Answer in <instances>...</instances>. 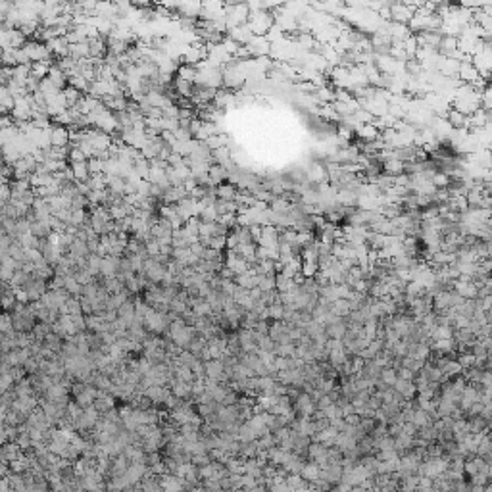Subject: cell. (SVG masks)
Masks as SVG:
<instances>
[{
	"label": "cell",
	"mask_w": 492,
	"mask_h": 492,
	"mask_svg": "<svg viewBox=\"0 0 492 492\" xmlns=\"http://www.w3.org/2000/svg\"><path fill=\"white\" fill-rule=\"evenodd\" d=\"M319 471H321V467L317 465V463H304L302 465V471H300V477L304 479V481H308V483H314L317 477H319Z\"/></svg>",
	"instance_id": "f546056e"
},
{
	"label": "cell",
	"mask_w": 492,
	"mask_h": 492,
	"mask_svg": "<svg viewBox=\"0 0 492 492\" xmlns=\"http://www.w3.org/2000/svg\"><path fill=\"white\" fill-rule=\"evenodd\" d=\"M160 486L163 492H183L185 490V481L181 477H177L173 473H163L160 475Z\"/></svg>",
	"instance_id": "9c48e42d"
},
{
	"label": "cell",
	"mask_w": 492,
	"mask_h": 492,
	"mask_svg": "<svg viewBox=\"0 0 492 492\" xmlns=\"http://www.w3.org/2000/svg\"><path fill=\"white\" fill-rule=\"evenodd\" d=\"M260 277V275H258ZM258 288L262 293H269V290H275V275H267V277H260L258 279Z\"/></svg>",
	"instance_id": "ab89813d"
},
{
	"label": "cell",
	"mask_w": 492,
	"mask_h": 492,
	"mask_svg": "<svg viewBox=\"0 0 492 492\" xmlns=\"http://www.w3.org/2000/svg\"><path fill=\"white\" fill-rule=\"evenodd\" d=\"M69 169L74 173L75 183H87L90 173H88V166L87 162H79V163H69Z\"/></svg>",
	"instance_id": "4316f807"
},
{
	"label": "cell",
	"mask_w": 492,
	"mask_h": 492,
	"mask_svg": "<svg viewBox=\"0 0 492 492\" xmlns=\"http://www.w3.org/2000/svg\"><path fill=\"white\" fill-rule=\"evenodd\" d=\"M208 177H210V181L217 187V185H221L223 181H227L229 179V171L225 168L217 166V163H212L210 169H208Z\"/></svg>",
	"instance_id": "603a6c76"
},
{
	"label": "cell",
	"mask_w": 492,
	"mask_h": 492,
	"mask_svg": "<svg viewBox=\"0 0 492 492\" xmlns=\"http://www.w3.org/2000/svg\"><path fill=\"white\" fill-rule=\"evenodd\" d=\"M396 379H398V375H396V369H392V368H385V369H381V375H379V381L385 385V387H394V382H396Z\"/></svg>",
	"instance_id": "e575fe53"
},
{
	"label": "cell",
	"mask_w": 492,
	"mask_h": 492,
	"mask_svg": "<svg viewBox=\"0 0 492 492\" xmlns=\"http://www.w3.org/2000/svg\"><path fill=\"white\" fill-rule=\"evenodd\" d=\"M119 260H121V258H116V256H106V258H102V262H100V275H102L104 279H112V277H118Z\"/></svg>",
	"instance_id": "4fadbf2b"
},
{
	"label": "cell",
	"mask_w": 492,
	"mask_h": 492,
	"mask_svg": "<svg viewBox=\"0 0 492 492\" xmlns=\"http://www.w3.org/2000/svg\"><path fill=\"white\" fill-rule=\"evenodd\" d=\"M356 135H358L363 142H371V140H377L381 137V133L377 131V127H375L373 123L358 125V127H356Z\"/></svg>",
	"instance_id": "ffe728a7"
},
{
	"label": "cell",
	"mask_w": 492,
	"mask_h": 492,
	"mask_svg": "<svg viewBox=\"0 0 492 492\" xmlns=\"http://www.w3.org/2000/svg\"><path fill=\"white\" fill-rule=\"evenodd\" d=\"M100 262H102V258L96 256V254H90V256L87 258V262H85V269H87L93 277H96V275H100Z\"/></svg>",
	"instance_id": "d590c367"
},
{
	"label": "cell",
	"mask_w": 492,
	"mask_h": 492,
	"mask_svg": "<svg viewBox=\"0 0 492 492\" xmlns=\"http://www.w3.org/2000/svg\"><path fill=\"white\" fill-rule=\"evenodd\" d=\"M52 233L50 225H48V221H33L31 223V235L35 236V239H39V241H44V239H48Z\"/></svg>",
	"instance_id": "484cf974"
},
{
	"label": "cell",
	"mask_w": 492,
	"mask_h": 492,
	"mask_svg": "<svg viewBox=\"0 0 492 492\" xmlns=\"http://www.w3.org/2000/svg\"><path fill=\"white\" fill-rule=\"evenodd\" d=\"M302 465H304V462H302L300 455L294 454V452H287L285 460L281 463V469L285 471L287 475H300Z\"/></svg>",
	"instance_id": "8fae6325"
},
{
	"label": "cell",
	"mask_w": 492,
	"mask_h": 492,
	"mask_svg": "<svg viewBox=\"0 0 492 492\" xmlns=\"http://www.w3.org/2000/svg\"><path fill=\"white\" fill-rule=\"evenodd\" d=\"M33 458L35 455L33 454H25V452H22V454L17 455L15 460H12V462L8 463V467H10V471L12 473H17V475H23V473H27L31 467V462H33Z\"/></svg>",
	"instance_id": "9a60e30c"
},
{
	"label": "cell",
	"mask_w": 492,
	"mask_h": 492,
	"mask_svg": "<svg viewBox=\"0 0 492 492\" xmlns=\"http://www.w3.org/2000/svg\"><path fill=\"white\" fill-rule=\"evenodd\" d=\"M460 492H469V488H463V490H460Z\"/></svg>",
	"instance_id": "681fc988"
},
{
	"label": "cell",
	"mask_w": 492,
	"mask_h": 492,
	"mask_svg": "<svg viewBox=\"0 0 492 492\" xmlns=\"http://www.w3.org/2000/svg\"><path fill=\"white\" fill-rule=\"evenodd\" d=\"M294 352H296V346L293 342H288V344H275V350H273V354L277 358H294Z\"/></svg>",
	"instance_id": "8d00e7d4"
},
{
	"label": "cell",
	"mask_w": 492,
	"mask_h": 492,
	"mask_svg": "<svg viewBox=\"0 0 492 492\" xmlns=\"http://www.w3.org/2000/svg\"><path fill=\"white\" fill-rule=\"evenodd\" d=\"M67 162H69V163L87 162V158H85V154H83L79 148H69V156H67Z\"/></svg>",
	"instance_id": "b9f144b4"
},
{
	"label": "cell",
	"mask_w": 492,
	"mask_h": 492,
	"mask_svg": "<svg viewBox=\"0 0 492 492\" xmlns=\"http://www.w3.org/2000/svg\"><path fill=\"white\" fill-rule=\"evenodd\" d=\"M14 10V2H6V0H0V15L6 17L10 12Z\"/></svg>",
	"instance_id": "7bdbcfd3"
},
{
	"label": "cell",
	"mask_w": 492,
	"mask_h": 492,
	"mask_svg": "<svg viewBox=\"0 0 492 492\" xmlns=\"http://www.w3.org/2000/svg\"><path fill=\"white\" fill-rule=\"evenodd\" d=\"M50 333V325L48 323H35V327H33V331H31V335H33V338L37 340V342H43L44 337Z\"/></svg>",
	"instance_id": "74e56055"
},
{
	"label": "cell",
	"mask_w": 492,
	"mask_h": 492,
	"mask_svg": "<svg viewBox=\"0 0 492 492\" xmlns=\"http://www.w3.org/2000/svg\"><path fill=\"white\" fill-rule=\"evenodd\" d=\"M10 490V481H8V477H2L0 479V492H8Z\"/></svg>",
	"instance_id": "bcb514c9"
},
{
	"label": "cell",
	"mask_w": 492,
	"mask_h": 492,
	"mask_svg": "<svg viewBox=\"0 0 492 492\" xmlns=\"http://www.w3.org/2000/svg\"><path fill=\"white\" fill-rule=\"evenodd\" d=\"M142 275H144L152 285H160L163 275H166V265L156 262L154 258H147V260H144V265H142Z\"/></svg>",
	"instance_id": "3957f363"
},
{
	"label": "cell",
	"mask_w": 492,
	"mask_h": 492,
	"mask_svg": "<svg viewBox=\"0 0 492 492\" xmlns=\"http://www.w3.org/2000/svg\"><path fill=\"white\" fill-rule=\"evenodd\" d=\"M6 442H10V439H8V427L4 423H0V446L6 444Z\"/></svg>",
	"instance_id": "f6af8a7d"
},
{
	"label": "cell",
	"mask_w": 492,
	"mask_h": 492,
	"mask_svg": "<svg viewBox=\"0 0 492 492\" xmlns=\"http://www.w3.org/2000/svg\"><path fill=\"white\" fill-rule=\"evenodd\" d=\"M236 192H239V189H236L235 185L221 183L215 187V198L217 200H235Z\"/></svg>",
	"instance_id": "d4e9b609"
},
{
	"label": "cell",
	"mask_w": 492,
	"mask_h": 492,
	"mask_svg": "<svg viewBox=\"0 0 492 492\" xmlns=\"http://www.w3.org/2000/svg\"><path fill=\"white\" fill-rule=\"evenodd\" d=\"M87 166H88V173H90V175L104 173V162L100 158H90V160H87Z\"/></svg>",
	"instance_id": "60d3db41"
},
{
	"label": "cell",
	"mask_w": 492,
	"mask_h": 492,
	"mask_svg": "<svg viewBox=\"0 0 492 492\" xmlns=\"http://www.w3.org/2000/svg\"><path fill=\"white\" fill-rule=\"evenodd\" d=\"M43 346L48 350V352H52V354H60L62 352V346H64V338L62 337H58L56 333H48L46 337H44V340H43Z\"/></svg>",
	"instance_id": "7402d4cb"
},
{
	"label": "cell",
	"mask_w": 492,
	"mask_h": 492,
	"mask_svg": "<svg viewBox=\"0 0 492 492\" xmlns=\"http://www.w3.org/2000/svg\"><path fill=\"white\" fill-rule=\"evenodd\" d=\"M114 406H116V398L112 396L110 392H104V390H98L96 392V398L95 402H93V408H95L100 415H104V413H108L110 410H114Z\"/></svg>",
	"instance_id": "30bf717a"
},
{
	"label": "cell",
	"mask_w": 492,
	"mask_h": 492,
	"mask_svg": "<svg viewBox=\"0 0 492 492\" xmlns=\"http://www.w3.org/2000/svg\"><path fill=\"white\" fill-rule=\"evenodd\" d=\"M22 288L25 290V293H27V296H29V304H31V302H39L41 298H43V294L48 290V285H46L44 281H41V279H37V277L29 275L27 283H25Z\"/></svg>",
	"instance_id": "8992f818"
},
{
	"label": "cell",
	"mask_w": 492,
	"mask_h": 492,
	"mask_svg": "<svg viewBox=\"0 0 492 492\" xmlns=\"http://www.w3.org/2000/svg\"><path fill=\"white\" fill-rule=\"evenodd\" d=\"M206 147L210 148V150H217V148H223L227 147V135H223V133H217V135H212V137H208L204 142Z\"/></svg>",
	"instance_id": "836d02e7"
},
{
	"label": "cell",
	"mask_w": 492,
	"mask_h": 492,
	"mask_svg": "<svg viewBox=\"0 0 492 492\" xmlns=\"http://www.w3.org/2000/svg\"><path fill=\"white\" fill-rule=\"evenodd\" d=\"M62 93H64V96H66L67 108H71V106H75V104H77V102H79V100H81V96H83L81 93H79V90H75L74 87H66V88H64V90H62Z\"/></svg>",
	"instance_id": "f35d334b"
},
{
	"label": "cell",
	"mask_w": 492,
	"mask_h": 492,
	"mask_svg": "<svg viewBox=\"0 0 492 492\" xmlns=\"http://www.w3.org/2000/svg\"><path fill=\"white\" fill-rule=\"evenodd\" d=\"M50 66L52 62H35V64H31V77L43 81L44 77L48 75V71H50Z\"/></svg>",
	"instance_id": "4dcf8cb0"
},
{
	"label": "cell",
	"mask_w": 492,
	"mask_h": 492,
	"mask_svg": "<svg viewBox=\"0 0 492 492\" xmlns=\"http://www.w3.org/2000/svg\"><path fill=\"white\" fill-rule=\"evenodd\" d=\"M66 110H67V102H66L64 93H58V95L46 98V114H48L50 119H54L56 116H60V114H64Z\"/></svg>",
	"instance_id": "52a82bcc"
},
{
	"label": "cell",
	"mask_w": 492,
	"mask_h": 492,
	"mask_svg": "<svg viewBox=\"0 0 492 492\" xmlns=\"http://www.w3.org/2000/svg\"><path fill=\"white\" fill-rule=\"evenodd\" d=\"M67 56L74 58L75 62L85 58H90V50H88V43H77V44H69L67 48Z\"/></svg>",
	"instance_id": "44dd1931"
},
{
	"label": "cell",
	"mask_w": 492,
	"mask_h": 492,
	"mask_svg": "<svg viewBox=\"0 0 492 492\" xmlns=\"http://www.w3.org/2000/svg\"><path fill=\"white\" fill-rule=\"evenodd\" d=\"M116 314H118V319H121L125 325H129L135 319V302L127 300L123 306H119Z\"/></svg>",
	"instance_id": "83f0119b"
},
{
	"label": "cell",
	"mask_w": 492,
	"mask_h": 492,
	"mask_svg": "<svg viewBox=\"0 0 492 492\" xmlns=\"http://www.w3.org/2000/svg\"><path fill=\"white\" fill-rule=\"evenodd\" d=\"M50 147L66 148L69 147V129L62 125H52L50 129Z\"/></svg>",
	"instance_id": "ba28073f"
},
{
	"label": "cell",
	"mask_w": 492,
	"mask_h": 492,
	"mask_svg": "<svg viewBox=\"0 0 492 492\" xmlns=\"http://www.w3.org/2000/svg\"><path fill=\"white\" fill-rule=\"evenodd\" d=\"M293 410L298 411V413H300V417L312 419V415H314V413L317 411V408H316L314 398L309 396V394H306V392H300V394H298V398L294 400Z\"/></svg>",
	"instance_id": "5b68a950"
},
{
	"label": "cell",
	"mask_w": 492,
	"mask_h": 492,
	"mask_svg": "<svg viewBox=\"0 0 492 492\" xmlns=\"http://www.w3.org/2000/svg\"><path fill=\"white\" fill-rule=\"evenodd\" d=\"M6 411H8L6 406H2V404H0V423H4V417H6Z\"/></svg>",
	"instance_id": "c3c4849f"
},
{
	"label": "cell",
	"mask_w": 492,
	"mask_h": 492,
	"mask_svg": "<svg viewBox=\"0 0 492 492\" xmlns=\"http://www.w3.org/2000/svg\"><path fill=\"white\" fill-rule=\"evenodd\" d=\"M46 79H48L56 88H60V90H64V88L67 87V75L64 74L58 66H54V64L50 66V71H48V75H46Z\"/></svg>",
	"instance_id": "d6986e66"
},
{
	"label": "cell",
	"mask_w": 492,
	"mask_h": 492,
	"mask_svg": "<svg viewBox=\"0 0 492 492\" xmlns=\"http://www.w3.org/2000/svg\"><path fill=\"white\" fill-rule=\"evenodd\" d=\"M394 392H396L400 398H406V400H411V398H415V394H417V390H415V385H413V381H404V379H396V382H394Z\"/></svg>",
	"instance_id": "e0dca14e"
},
{
	"label": "cell",
	"mask_w": 492,
	"mask_h": 492,
	"mask_svg": "<svg viewBox=\"0 0 492 492\" xmlns=\"http://www.w3.org/2000/svg\"><path fill=\"white\" fill-rule=\"evenodd\" d=\"M175 319V316H171V314H160V312H156L154 308L148 309V314L144 316V319H142V325H144V329H147L148 335H154V337H160V335H163V333H168L169 329V323Z\"/></svg>",
	"instance_id": "6da1fadb"
},
{
	"label": "cell",
	"mask_w": 492,
	"mask_h": 492,
	"mask_svg": "<svg viewBox=\"0 0 492 492\" xmlns=\"http://www.w3.org/2000/svg\"><path fill=\"white\" fill-rule=\"evenodd\" d=\"M35 408H39L37 396H20V398H15L14 404H12V410L20 411V413H23V415H29Z\"/></svg>",
	"instance_id": "5bb4252c"
},
{
	"label": "cell",
	"mask_w": 492,
	"mask_h": 492,
	"mask_svg": "<svg viewBox=\"0 0 492 492\" xmlns=\"http://www.w3.org/2000/svg\"><path fill=\"white\" fill-rule=\"evenodd\" d=\"M196 75H198V71H196V67H194V66H189V64H179V67H177V77H179V79H183V81L194 83V81H196Z\"/></svg>",
	"instance_id": "f1b7e54d"
},
{
	"label": "cell",
	"mask_w": 492,
	"mask_h": 492,
	"mask_svg": "<svg viewBox=\"0 0 492 492\" xmlns=\"http://www.w3.org/2000/svg\"><path fill=\"white\" fill-rule=\"evenodd\" d=\"M244 492H267V488H265L264 485H256V486H252V488H248V490H244Z\"/></svg>",
	"instance_id": "7dc6e473"
},
{
	"label": "cell",
	"mask_w": 492,
	"mask_h": 492,
	"mask_svg": "<svg viewBox=\"0 0 492 492\" xmlns=\"http://www.w3.org/2000/svg\"><path fill=\"white\" fill-rule=\"evenodd\" d=\"M8 37H10V48L12 50H20L27 43V37L20 29H10L8 31Z\"/></svg>",
	"instance_id": "1f68e13d"
},
{
	"label": "cell",
	"mask_w": 492,
	"mask_h": 492,
	"mask_svg": "<svg viewBox=\"0 0 492 492\" xmlns=\"http://www.w3.org/2000/svg\"><path fill=\"white\" fill-rule=\"evenodd\" d=\"M196 417H198V413L192 408L191 402H181L177 408L169 410V421H173L177 427L185 425V423H192Z\"/></svg>",
	"instance_id": "7a4b0ae2"
},
{
	"label": "cell",
	"mask_w": 492,
	"mask_h": 492,
	"mask_svg": "<svg viewBox=\"0 0 492 492\" xmlns=\"http://www.w3.org/2000/svg\"><path fill=\"white\" fill-rule=\"evenodd\" d=\"M12 390H14L15 398H20V396H35V392H33V385H31L29 379H23V381H20V382H14Z\"/></svg>",
	"instance_id": "d6a6232c"
},
{
	"label": "cell",
	"mask_w": 492,
	"mask_h": 492,
	"mask_svg": "<svg viewBox=\"0 0 492 492\" xmlns=\"http://www.w3.org/2000/svg\"><path fill=\"white\" fill-rule=\"evenodd\" d=\"M236 441L241 442V444H246V442H254L258 441V434L256 431L250 427V423L246 421V423H241V427H239V431H236Z\"/></svg>",
	"instance_id": "cb8c5ba5"
},
{
	"label": "cell",
	"mask_w": 492,
	"mask_h": 492,
	"mask_svg": "<svg viewBox=\"0 0 492 492\" xmlns=\"http://www.w3.org/2000/svg\"><path fill=\"white\" fill-rule=\"evenodd\" d=\"M15 302L17 304H29V296L23 288H15Z\"/></svg>",
	"instance_id": "ee69618b"
},
{
	"label": "cell",
	"mask_w": 492,
	"mask_h": 492,
	"mask_svg": "<svg viewBox=\"0 0 492 492\" xmlns=\"http://www.w3.org/2000/svg\"><path fill=\"white\" fill-rule=\"evenodd\" d=\"M169 392L175 398H179V400H189V398H192V382H183V381H177V379H171V381H169Z\"/></svg>",
	"instance_id": "7c38bea8"
},
{
	"label": "cell",
	"mask_w": 492,
	"mask_h": 492,
	"mask_svg": "<svg viewBox=\"0 0 492 492\" xmlns=\"http://www.w3.org/2000/svg\"><path fill=\"white\" fill-rule=\"evenodd\" d=\"M486 469H490V465H488V462H485L483 458H479V455H471L467 462H463V471L469 473L471 477Z\"/></svg>",
	"instance_id": "2e32d148"
},
{
	"label": "cell",
	"mask_w": 492,
	"mask_h": 492,
	"mask_svg": "<svg viewBox=\"0 0 492 492\" xmlns=\"http://www.w3.org/2000/svg\"><path fill=\"white\" fill-rule=\"evenodd\" d=\"M23 52L27 54L31 64L35 62H50V52L46 50V46L43 43H37V41H27L25 46H23Z\"/></svg>",
	"instance_id": "277c9868"
},
{
	"label": "cell",
	"mask_w": 492,
	"mask_h": 492,
	"mask_svg": "<svg viewBox=\"0 0 492 492\" xmlns=\"http://www.w3.org/2000/svg\"><path fill=\"white\" fill-rule=\"evenodd\" d=\"M96 392L98 390L95 389V387H90L87 382V387H85V390L83 392H79L77 396H75V404L79 406V408H83V410H87V408H90L93 406V402H95V398H96Z\"/></svg>",
	"instance_id": "ac0fdd59"
}]
</instances>
